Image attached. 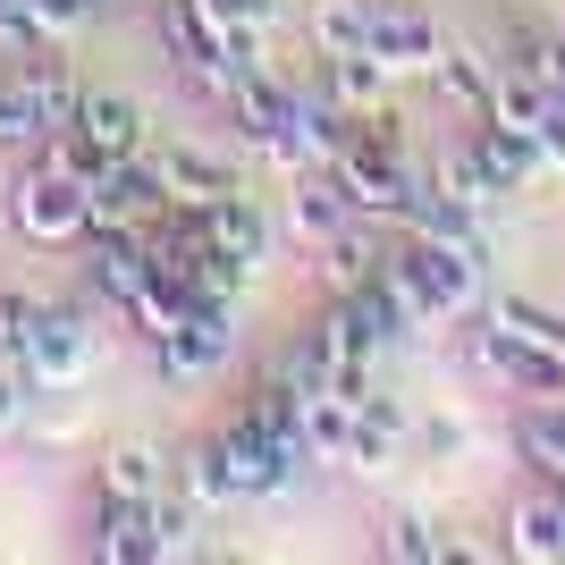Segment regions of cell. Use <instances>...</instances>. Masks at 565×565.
Listing matches in <instances>:
<instances>
[{"label":"cell","mask_w":565,"mask_h":565,"mask_svg":"<svg viewBox=\"0 0 565 565\" xmlns=\"http://www.w3.org/2000/svg\"><path fill=\"white\" fill-rule=\"evenodd\" d=\"M9 228L25 236V245H43V254H68V245H85L94 236V203H85V178H68V169H51L43 152L18 169V186H9Z\"/></svg>","instance_id":"obj_1"},{"label":"cell","mask_w":565,"mask_h":565,"mask_svg":"<svg viewBox=\"0 0 565 565\" xmlns=\"http://www.w3.org/2000/svg\"><path fill=\"white\" fill-rule=\"evenodd\" d=\"M94 354H102L94 312L43 305V312H34V330H25V380H34V397H68V388H85V380H94Z\"/></svg>","instance_id":"obj_2"},{"label":"cell","mask_w":565,"mask_h":565,"mask_svg":"<svg viewBox=\"0 0 565 565\" xmlns=\"http://www.w3.org/2000/svg\"><path fill=\"white\" fill-rule=\"evenodd\" d=\"M228 354H236V305H194L169 338H152V372L169 388H186V380H220Z\"/></svg>","instance_id":"obj_3"},{"label":"cell","mask_w":565,"mask_h":565,"mask_svg":"<svg viewBox=\"0 0 565 565\" xmlns=\"http://www.w3.org/2000/svg\"><path fill=\"white\" fill-rule=\"evenodd\" d=\"M212 439H220V465H228V481H236V498H245V507H254V498H279L287 481L305 472L279 439H270V430L254 423V414H236V423L212 430Z\"/></svg>","instance_id":"obj_4"},{"label":"cell","mask_w":565,"mask_h":565,"mask_svg":"<svg viewBox=\"0 0 565 565\" xmlns=\"http://www.w3.org/2000/svg\"><path fill=\"white\" fill-rule=\"evenodd\" d=\"M439 18H430L423 0H372V60L388 76H430V60H439Z\"/></svg>","instance_id":"obj_5"},{"label":"cell","mask_w":565,"mask_h":565,"mask_svg":"<svg viewBox=\"0 0 565 565\" xmlns=\"http://www.w3.org/2000/svg\"><path fill=\"white\" fill-rule=\"evenodd\" d=\"M143 279H152V245H143V228H94V236H85V287H94V305L127 312L143 296Z\"/></svg>","instance_id":"obj_6"},{"label":"cell","mask_w":565,"mask_h":565,"mask_svg":"<svg viewBox=\"0 0 565 565\" xmlns=\"http://www.w3.org/2000/svg\"><path fill=\"white\" fill-rule=\"evenodd\" d=\"M507 557L565 565V481H532V490L507 507Z\"/></svg>","instance_id":"obj_7"},{"label":"cell","mask_w":565,"mask_h":565,"mask_svg":"<svg viewBox=\"0 0 565 565\" xmlns=\"http://www.w3.org/2000/svg\"><path fill=\"white\" fill-rule=\"evenodd\" d=\"M76 136L94 143L102 161H127V152L152 143V110H143L136 94H110V85H102V94H85V110H76Z\"/></svg>","instance_id":"obj_8"},{"label":"cell","mask_w":565,"mask_h":565,"mask_svg":"<svg viewBox=\"0 0 565 565\" xmlns=\"http://www.w3.org/2000/svg\"><path fill=\"white\" fill-rule=\"evenodd\" d=\"M102 507H94V557H110V565H161V548H152V498H110V490H94Z\"/></svg>","instance_id":"obj_9"},{"label":"cell","mask_w":565,"mask_h":565,"mask_svg":"<svg viewBox=\"0 0 565 565\" xmlns=\"http://www.w3.org/2000/svg\"><path fill=\"white\" fill-rule=\"evenodd\" d=\"M152 169H161V186H169V212H203V203L236 194V169L220 161V152H203V143H178V152H152Z\"/></svg>","instance_id":"obj_10"},{"label":"cell","mask_w":565,"mask_h":565,"mask_svg":"<svg viewBox=\"0 0 565 565\" xmlns=\"http://www.w3.org/2000/svg\"><path fill=\"white\" fill-rule=\"evenodd\" d=\"M405 439H414V414H405L397 397H380V388H372V397L354 405L347 472H388V465H397V448H405Z\"/></svg>","instance_id":"obj_11"},{"label":"cell","mask_w":565,"mask_h":565,"mask_svg":"<svg viewBox=\"0 0 565 565\" xmlns=\"http://www.w3.org/2000/svg\"><path fill=\"white\" fill-rule=\"evenodd\" d=\"M296 102H305V94H296L279 68H245V76H236V94H228V118L245 127V143H262V152H270V136L296 118Z\"/></svg>","instance_id":"obj_12"},{"label":"cell","mask_w":565,"mask_h":565,"mask_svg":"<svg viewBox=\"0 0 565 565\" xmlns=\"http://www.w3.org/2000/svg\"><path fill=\"white\" fill-rule=\"evenodd\" d=\"M203 236H212L228 262H245V270H262V262H270V212H262L245 186L220 194V203H203Z\"/></svg>","instance_id":"obj_13"},{"label":"cell","mask_w":565,"mask_h":565,"mask_svg":"<svg viewBox=\"0 0 565 565\" xmlns=\"http://www.w3.org/2000/svg\"><path fill=\"white\" fill-rule=\"evenodd\" d=\"M472 161H481V169H490V186L498 194H523V186H532V178H541V136H515V127H498V118H472Z\"/></svg>","instance_id":"obj_14"},{"label":"cell","mask_w":565,"mask_h":565,"mask_svg":"<svg viewBox=\"0 0 565 565\" xmlns=\"http://www.w3.org/2000/svg\"><path fill=\"white\" fill-rule=\"evenodd\" d=\"M380 254H388V245L372 236V220H347V228H330L321 245H312V270H321L330 296H347V287L380 279Z\"/></svg>","instance_id":"obj_15"},{"label":"cell","mask_w":565,"mask_h":565,"mask_svg":"<svg viewBox=\"0 0 565 565\" xmlns=\"http://www.w3.org/2000/svg\"><path fill=\"white\" fill-rule=\"evenodd\" d=\"M354 220V203H347V186H338V169L321 161V169H296V194H287V228L305 236V245H321L330 228H347Z\"/></svg>","instance_id":"obj_16"},{"label":"cell","mask_w":565,"mask_h":565,"mask_svg":"<svg viewBox=\"0 0 565 565\" xmlns=\"http://www.w3.org/2000/svg\"><path fill=\"white\" fill-rule=\"evenodd\" d=\"M515 456L532 465V481H565V397H523Z\"/></svg>","instance_id":"obj_17"},{"label":"cell","mask_w":565,"mask_h":565,"mask_svg":"<svg viewBox=\"0 0 565 565\" xmlns=\"http://www.w3.org/2000/svg\"><path fill=\"white\" fill-rule=\"evenodd\" d=\"M94 490H110V498H161L169 490V456L152 448V439H118V448H102Z\"/></svg>","instance_id":"obj_18"},{"label":"cell","mask_w":565,"mask_h":565,"mask_svg":"<svg viewBox=\"0 0 565 565\" xmlns=\"http://www.w3.org/2000/svg\"><path fill=\"white\" fill-rule=\"evenodd\" d=\"M305 43H312V60L372 51V0H312L305 9Z\"/></svg>","instance_id":"obj_19"},{"label":"cell","mask_w":565,"mask_h":565,"mask_svg":"<svg viewBox=\"0 0 565 565\" xmlns=\"http://www.w3.org/2000/svg\"><path fill=\"white\" fill-rule=\"evenodd\" d=\"M169 490H186L203 515H220V507H245V498H236V481H228V465H220V439H194V448L169 456Z\"/></svg>","instance_id":"obj_20"},{"label":"cell","mask_w":565,"mask_h":565,"mask_svg":"<svg viewBox=\"0 0 565 565\" xmlns=\"http://www.w3.org/2000/svg\"><path fill=\"white\" fill-rule=\"evenodd\" d=\"M388 85H397V76L380 68L372 51H347V60H321V94H330V102H338L347 118L380 110V102H388Z\"/></svg>","instance_id":"obj_21"},{"label":"cell","mask_w":565,"mask_h":565,"mask_svg":"<svg viewBox=\"0 0 565 565\" xmlns=\"http://www.w3.org/2000/svg\"><path fill=\"white\" fill-rule=\"evenodd\" d=\"M557 110V94H548L541 76H523V68H498V85H490V110L481 118H498V127H515V136H541V118Z\"/></svg>","instance_id":"obj_22"},{"label":"cell","mask_w":565,"mask_h":565,"mask_svg":"<svg viewBox=\"0 0 565 565\" xmlns=\"http://www.w3.org/2000/svg\"><path fill=\"white\" fill-rule=\"evenodd\" d=\"M430 76H439V94H448V102H465V110L481 118V110H490V85H498V60H481L472 43H439Z\"/></svg>","instance_id":"obj_23"},{"label":"cell","mask_w":565,"mask_h":565,"mask_svg":"<svg viewBox=\"0 0 565 565\" xmlns=\"http://www.w3.org/2000/svg\"><path fill=\"white\" fill-rule=\"evenodd\" d=\"M430 186L448 194V203H465V212H481V220H490L498 203H507V194L490 186V169L472 161V143H448V152H439V161H430Z\"/></svg>","instance_id":"obj_24"},{"label":"cell","mask_w":565,"mask_h":565,"mask_svg":"<svg viewBox=\"0 0 565 565\" xmlns=\"http://www.w3.org/2000/svg\"><path fill=\"white\" fill-rule=\"evenodd\" d=\"M305 439H312V465H347L354 397H338V388H312V397H305Z\"/></svg>","instance_id":"obj_25"},{"label":"cell","mask_w":565,"mask_h":565,"mask_svg":"<svg viewBox=\"0 0 565 565\" xmlns=\"http://www.w3.org/2000/svg\"><path fill=\"white\" fill-rule=\"evenodd\" d=\"M490 321H498V330H515V338H532L541 354H557V363H565V312L532 305V296H498Z\"/></svg>","instance_id":"obj_26"},{"label":"cell","mask_w":565,"mask_h":565,"mask_svg":"<svg viewBox=\"0 0 565 565\" xmlns=\"http://www.w3.org/2000/svg\"><path fill=\"white\" fill-rule=\"evenodd\" d=\"M143 515H152V548H161V557H194V532H203V507H194L186 490H161L152 507H143Z\"/></svg>","instance_id":"obj_27"},{"label":"cell","mask_w":565,"mask_h":565,"mask_svg":"<svg viewBox=\"0 0 565 565\" xmlns=\"http://www.w3.org/2000/svg\"><path fill=\"white\" fill-rule=\"evenodd\" d=\"M380 557H397V565H448V541L430 532V515H388V523H380Z\"/></svg>","instance_id":"obj_28"},{"label":"cell","mask_w":565,"mask_h":565,"mask_svg":"<svg viewBox=\"0 0 565 565\" xmlns=\"http://www.w3.org/2000/svg\"><path fill=\"white\" fill-rule=\"evenodd\" d=\"M245 279H254V270H245V262H228L212 236H203V254H194V270H186L194 305H236V296H245Z\"/></svg>","instance_id":"obj_29"},{"label":"cell","mask_w":565,"mask_h":565,"mask_svg":"<svg viewBox=\"0 0 565 565\" xmlns=\"http://www.w3.org/2000/svg\"><path fill=\"white\" fill-rule=\"evenodd\" d=\"M34 312H43V296L25 279H0V363H18L25 372V330H34Z\"/></svg>","instance_id":"obj_30"},{"label":"cell","mask_w":565,"mask_h":565,"mask_svg":"<svg viewBox=\"0 0 565 565\" xmlns=\"http://www.w3.org/2000/svg\"><path fill=\"white\" fill-rule=\"evenodd\" d=\"M34 143H43V118L25 102V85L9 76V85H0V152H34Z\"/></svg>","instance_id":"obj_31"},{"label":"cell","mask_w":565,"mask_h":565,"mask_svg":"<svg viewBox=\"0 0 565 565\" xmlns=\"http://www.w3.org/2000/svg\"><path fill=\"white\" fill-rule=\"evenodd\" d=\"M414 448H423L430 465H456V456L472 448V423L465 414H423V423H414Z\"/></svg>","instance_id":"obj_32"},{"label":"cell","mask_w":565,"mask_h":565,"mask_svg":"<svg viewBox=\"0 0 565 565\" xmlns=\"http://www.w3.org/2000/svg\"><path fill=\"white\" fill-rule=\"evenodd\" d=\"M25 9H34V25H43L51 43H68V34H85V25L102 18L94 0H25Z\"/></svg>","instance_id":"obj_33"},{"label":"cell","mask_w":565,"mask_h":565,"mask_svg":"<svg viewBox=\"0 0 565 565\" xmlns=\"http://www.w3.org/2000/svg\"><path fill=\"white\" fill-rule=\"evenodd\" d=\"M194 9H203V18L220 25V34H236V25H270L287 9V0H194Z\"/></svg>","instance_id":"obj_34"},{"label":"cell","mask_w":565,"mask_h":565,"mask_svg":"<svg viewBox=\"0 0 565 565\" xmlns=\"http://www.w3.org/2000/svg\"><path fill=\"white\" fill-rule=\"evenodd\" d=\"M25 405H34V380H25L18 363H0V439L25 423Z\"/></svg>","instance_id":"obj_35"},{"label":"cell","mask_w":565,"mask_h":565,"mask_svg":"<svg viewBox=\"0 0 565 565\" xmlns=\"http://www.w3.org/2000/svg\"><path fill=\"white\" fill-rule=\"evenodd\" d=\"M541 161H548V169H565V102L541 118Z\"/></svg>","instance_id":"obj_36"}]
</instances>
